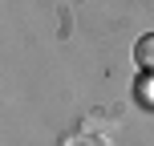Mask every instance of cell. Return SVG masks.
<instances>
[{
	"instance_id": "1",
	"label": "cell",
	"mask_w": 154,
	"mask_h": 146,
	"mask_svg": "<svg viewBox=\"0 0 154 146\" xmlns=\"http://www.w3.org/2000/svg\"><path fill=\"white\" fill-rule=\"evenodd\" d=\"M134 61H138V69H154V33L138 37V45H134Z\"/></svg>"
},
{
	"instance_id": "2",
	"label": "cell",
	"mask_w": 154,
	"mask_h": 146,
	"mask_svg": "<svg viewBox=\"0 0 154 146\" xmlns=\"http://www.w3.org/2000/svg\"><path fill=\"white\" fill-rule=\"evenodd\" d=\"M138 98H142V101H154V85H150V81L138 85Z\"/></svg>"
}]
</instances>
